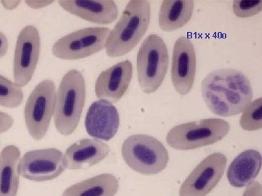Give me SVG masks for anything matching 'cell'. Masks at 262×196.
Wrapping results in <instances>:
<instances>
[{
	"label": "cell",
	"instance_id": "6da1fadb",
	"mask_svg": "<svg viewBox=\"0 0 262 196\" xmlns=\"http://www.w3.org/2000/svg\"><path fill=\"white\" fill-rule=\"evenodd\" d=\"M201 93L209 111L222 117L242 113L253 97L251 81L234 68H218L208 74L202 82Z\"/></svg>",
	"mask_w": 262,
	"mask_h": 196
},
{
	"label": "cell",
	"instance_id": "7a4b0ae2",
	"mask_svg": "<svg viewBox=\"0 0 262 196\" xmlns=\"http://www.w3.org/2000/svg\"><path fill=\"white\" fill-rule=\"evenodd\" d=\"M151 5L147 0H131L115 27L110 30L105 51L108 58H120L130 53L149 29Z\"/></svg>",
	"mask_w": 262,
	"mask_h": 196
},
{
	"label": "cell",
	"instance_id": "3957f363",
	"mask_svg": "<svg viewBox=\"0 0 262 196\" xmlns=\"http://www.w3.org/2000/svg\"><path fill=\"white\" fill-rule=\"evenodd\" d=\"M86 84L82 72L72 69L65 74L56 89L54 118L56 130L72 135L80 124L85 103Z\"/></svg>",
	"mask_w": 262,
	"mask_h": 196
},
{
	"label": "cell",
	"instance_id": "277c9868",
	"mask_svg": "<svg viewBox=\"0 0 262 196\" xmlns=\"http://www.w3.org/2000/svg\"><path fill=\"white\" fill-rule=\"evenodd\" d=\"M122 159L136 173L141 175H158L169 163V154L158 139L144 134L129 136L122 145Z\"/></svg>",
	"mask_w": 262,
	"mask_h": 196
},
{
	"label": "cell",
	"instance_id": "5b68a950",
	"mask_svg": "<svg viewBox=\"0 0 262 196\" xmlns=\"http://www.w3.org/2000/svg\"><path fill=\"white\" fill-rule=\"evenodd\" d=\"M169 53L163 38L150 34L138 52L136 70L139 86L144 93H155L168 73Z\"/></svg>",
	"mask_w": 262,
	"mask_h": 196
},
{
	"label": "cell",
	"instance_id": "8992f818",
	"mask_svg": "<svg viewBox=\"0 0 262 196\" xmlns=\"http://www.w3.org/2000/svg\"><path fill=\"white\" fill-rule=\"evenodd\" d=\"M229 130L228 121L222 118H206L173 127L167 134L166 142L177 151H191L220 142L228 135Z\"/></svg>",
	"mask_w": 262,
	"mask_h": 196
},
{
	"label": "cell",
	"instance_id": "52a82bcc",
	"mask_svg": "<svg viewBox=\"0 0 262 196\" xmlns=\"http://www.w3.org/2000/svg\"><path fill=\"white\" fill-rule=\"evenodd\" d=\"M56 92L54 82L45 80L29 94L24 108V120L29 135L34 140H42L47 135L54 115Z\"/></svg>",
	"mask_w": 262,
	"mask_h": 196
},
{
	"label": "cell",
	"instance_id": "ba28073f",
	"mask_svg": "<svg viewBox=\"0 0 262 196\" xmlns=\"http://www.w3.org/2000/svg\"><path fill=\"white\" fill-rule=\"evenodd\" d=\"M110 29L89 27L63 36L52 47V54L63 61H77L89 58L105 49Z\"/></svg>",
	"mask_w": 262,
	"mask_h": 196
},
{
	"label": "cell",
	"instance_id": "9c48e42d",
	"mask_svg": "<svg viewBox=\"0 0 262 196\" xmlns=\"http://www.w3.org/2000/svg\"><path fill=\"white\" fill-rule=\"evenodd\" d=\"M66 169L64 154L55 148L29 151L20 158L18 165L20 176L37 182L54 180Z\"/></svg>",
	"mask_w": 262,
	"mask_h": 196
},
{
	"label": "cell",
	"instance_id": "30bf717a",
	"mask_svg": "<svg viewBox=\"0 0 262 196\" xmlns=\"http://www.w3.org/2000/svg\"><path fill=\"white\" fill-rule=\"evenodd\" d=\"M41 50V38L34 26L21 29L17 38L13 58V80L20 87H26L32 80Z\"/></svg>",
	"mask_w": 262,
	"mask_h": 196
},
{
	"label": "cell",
	"instance_id": "8fae6325",
	"mask_svg": "<svg viewBox=\"0 0 262 196\" xmlns=\"http://www.w3.org/2000/svg\"><path fill=\"white\" fill-rule=\"evenodd\" d=\"M227 158L217 152L209 155L188 175L179 196H206L216 187L227 168Z\"/></svg>",
	"mask_w": 262,
	"mask_h": 196
},
{
	"label": "cell",
	"instance_id": "7c38bea8",
	"mask_svg": "<svg viewBox=\"0 0 262 196\" xmlns=\"http://www.w3.org/2000/svg\"><path fill=\"white\" fill-rule=\"evenodd\" d=\"M196 56L194 44L186 37H179L172 54L171 80L174 89L181 95H187L194 87Z\"/></svg>",
	"mask_w": 262,
	"mask_h": 196
},
{
	"label": "cell",
	"instance_id": "4fadbf2b",
	"mask_svg": "<svg viewBox=\"0 0 262 196\" xmlns=\"http://www.w3.org/2000/svg\"><path fill=\"white\" fill-rule=\"evenodd\" d=\"M118 110L113 103L98 100L91 105L86 114L84 126L93 138L110 141L115 137L120 127Z\"/></svg>",
	"mask_w": 262,
	"mask_h": 196
},
{
	"label": "cell",
	"instance_id": "5bb4252c",
	"mask_svg": "<svg viewBox=\"0 0 262 196\" xmlns=\"http://www.w3.org/2000/svg\"><path fill=\"white\" fill-rule=\"evenodd\" d=\"M133 73L134 67L128 60L103 70L98 75L95 84L96 97L110 102L120 101L130 87Z\"/></svg>",
	"mask_w": 262,
	"mask_h": 196
},
{
	"label": "cell",
	"instance_id": "9a60e30c",
	"mask_svg": "<svg viewBox=\"0 0 262 196\" xmlns=\"http://www.w3.org/2000/svg\"><path fill=\"white\" fill-rule=\"evenodd\" d=\"M60 6L70 14L100 25L113 23L119 15L113 0H60Z\"/></svg>",
	"mask_w": 262,
	"mask_h": 196
},
{
	"label": "cell",
	"instance_id": "2e32d148",
	"mask_svg": "<svg viewBox=\"0 0 262 196\" xmlns=\"http://www.w3.org/2000/svg\"><path fill=\"white\" fill-rule=\"evenodd\" d=\"M110 151V146L103 141L94 138L82 139L66 151V168L78 170L94 166L106 159Z\"/></svg>",
	"mask_w": 262,
	"mask_h": 196
},
{
	"label": "cell",
	"instance_id": "e0dca14e",
	"mask_svg": "<svg viewBox=\"0 0 262 196\" xmlns=\"http://www.w3.org/2000/svg\"><path fill=\"white\" fill-rule=\"evenodd\" d=\"M261 154L256 150L249 149L241 153L227 169V179L231 186L244 187L251 185L261 171Z\"/></svg>",
	"mask_w": 262,
	"mask_h": 196
},
{
	"label": "cell",
	"instance_id": "ac0fdd59",
	"mask_svg": "<svg viewBox=\"0 0 262 196\" xmlns=\"http://www.w3.org/2000/svg\"><path fill=\"white\" fill-rule=\"evenodd\" d=\"M194 8L192 0H164L158 18L160 29L170 32L182 29L192 19Z\"/></svg>",
	"mask_w": 262,
	"mask_h": 196
},
{
	"label": "cell",
	"instance_id": "d6986e66",
	"mask_svg": "<svg viewBox=\"0 0 262 196\" xmlns=\"http://www.w3.org/2000/svg\"><path fill=\"white\" fill-rule=\"evenodd\" d=\"M20 151L9 145L0 153V196H16L19 187L18 165Z\"/></svg>",
	"mask_w": 262,
	"mask_h": 196
},
{
	"label": "cell",
	"instance_id": "ffe728a7",
	"mask_svg": "<svg viewBox=\"0 0 262 196\" xmlns=\"http://www.w3.org/2000/svg\"><path fill=\"white\" fill-rule=\"evenodd\" d=\"M119 187L115 175L103 173L69 187L61 196H115Z\"/></svg>",
	"mask_w": 262,
	"mask_h": 196
},
{
	"label": "cell",
	"instance_id": "44dd1931",
	"mask_svg": "<svg viewBox=\"0 0 262 196\" xmlns=\"http://www.w3.org/2000/svg\"><path fill=\"white\" fill-rule=\"evenodd\" d=\"M24 96L22 87L0 75V106L18 108L23 103Z\"/></svg>",
	"mask_w": 262,
	"mask_h": 196
},
{
	"label": "cell",
	"instance_id": "7402d4cb",
	"mask_svg": "<svg viewBox=\"0 0 262 196\" xmlns=\"http://www.w3.org/2000/svg\"><path fill=\"white\" fill-rule=\"evenodd\" d=\"M239 126L245 131L254 132L262 129V98L251 101L245 108L239 119Z\"/></svg>",
	"mask_w": 262,
	"mask_h": 196
},
{
	"label": "cell",
	"instance_id": "603a6c76",
	"mask_svg": "<svg viewBox=\"0 0 262 196\" xmlns=\"http://www.w3.org/2000/svg\"><path fill=\"white\" fill-rule=\"evenodd\" d=\"M232 10L241 18H250L259 14L262 10V0H234Z\"/></svg>",
	"mask_w": 262,
	"mask_h": 196
},
{
	"label": "cell",
	"instance_id": "cb8c5ba5",
	"mask_svg": "<svg viewBox=\"0 0 262 196\" xmlns=\"http://www.w3.org/2000/svg\"><path fill=\"white\" fill-rule=\"evenodd\" d=\"M14 119L8 113L0 111V135L8 132L13 126Z\"/></svg>",
	"mask_w": 262,
	"mask_h": 196
},
{
	"label": "cell",
	"instance_id": "d4e9b609",
	"mask_svg": "<svg viewBox=\"0 0 262 196\" xmlns=\"http://www.w3.org/2000/svg\"><path fill=\"white\" fill-rule=\"evenodd\" d=\"M26 5L32 10H40L51 6L54 3L53 0H26Z\"/></svg>",
	"mask_w": 262,
	"mask_h": 196
},
{
	"label": "cell",
	"instance_id": "484cf974",
	"mask_svg": "<svg viewBox=\"0 0 262 196\" xmlns=\"http://www.w3.org/2000/svg\"><path fill=\"white\" fill-rule=\"evenodd\" d=\"M243 196H262V186L258 182H253L246 187Z\"/></svg>",
	"mask_w": 262,
	"mask_h": 196
},
{
	"label": "cell",
	"instance_id": "4316f807",
	"mask_svg": "<svg viewBox=\"0 0 262 196\" xmlns=\"http://www.w3.org/2000/svg\"><path fill=\"white\" fill-rule=\"evenodd\" d=\"M9 50V41L4 33L0 32V60L4 58Z\"/></svg>",
	"mask_w": 262,
	"mask_h": 196
},
{
	"label": "cell",
	"instance_id": "83f0119b",
	"mask_svg": "<svg viewBox=\"0 0 262 196\" xmlns=\"http://www.w3.org/2000/svg\"><path fill=\"white\" fill-rule=\"evenodd\" d=\"M0 3L4 9L10 11V10H14L18 8L21 1L20 0H2Z\"/></svg>",
	"mask_w": 262,
	"mask_h": 196
}]
</instances>
